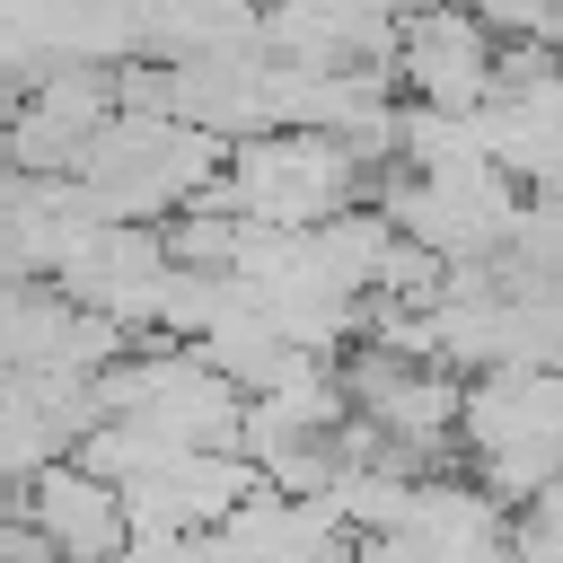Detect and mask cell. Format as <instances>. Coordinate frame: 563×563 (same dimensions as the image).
<instances>
[{
  "label": "cell",
  "instance_id": "cell-1",
  "mask_svg": "<svg viewBox=\"0 0 563 563\" xmlns=\"http://www.w3.org/2000/svg\"><path fill=\"white\" fill-rule=\"evenodd\" d=\"M493 70H501V35L475 9H422L405 26V79L440 114H466L475 97H493Z\"/></svg>",
  "mask_w": 563,
  "mask_h": 563
},
{
  "label": "cell",
  "instance_id": "cell-2",
  "mask_svg": "<svg viewBox=\"0 0 563 563\" xmlns=\"http://www.w3.org/2000/svg\"><path fill=\"white\" fill-rule=\"evenodd\" d=\"M413 9H449V0H413Z\"/></svg>",
  "mask_w": 563,
  "mask_h": 563
}]
</instances>
